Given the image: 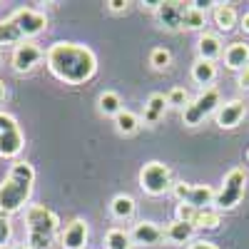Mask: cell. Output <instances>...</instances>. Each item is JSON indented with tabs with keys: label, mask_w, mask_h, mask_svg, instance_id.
Masks as SVG:
<instances>
[{
	"label": "cell",
	"mask_w": 249,
	"mask_h": 249,
	"mask_svg": "<svg viewBox=\"0 0 249 249\" xmlns=\"http://www.w3.org/2000/svg\"><path fill=\"white\" fill-rule=\"evenodd\" d=\"M25 147V135L13 115L0 112V157L15 160Z\"/></svg>",
	"instance_id": "cell-8"
},
{
	"label": "cell",
	"mask_w": 249,
	"mask_h": 249,
	"mask_svg": "<svg viewBox=\"0 0 249 249\" xmlns=\"http://www.w3.org/2000/svg\"><path fill=\"white\" fill-rule=\"evenodd\" d=\"M105 249H132V237L122 227H112L105 234Z\"/></svg>",
	"instance_id": "cell-24"
},
{
	"label": "cell",
	"mask_w": 249,
	"mask_h": 249,
	"mask_svg": "<svg viewBox=\"0 0 249 249\" xmlns=\"http://www.w3.org/2000/svg\"><path fill=\"white\" fill-rule=\"evenodd\" d=\"M13 242V219L0 212V247H8Z\"/></svg>",
	"instance_id": "cell-29"
},
{
	"label": "cell",
	"mask_w": 249,
	"mask_h": 249,
	"mask_svg": "<svg viewBox=\"0 0 249 249\" xmlns=\"http://www.w3.org/2000/svg\"><path fill=\"white\" fill-rule=\"evenodd\" d=\"M0 249H28L25 244H8V247H0Z\"/></svg>",
	"instance_id": "cell-36"
},
{
	"label": "cell",
	"mask_w": 249,
	"mask_h": 249,
	"mask_svg": "<svg viewBox=\"0 0 249 249\" xmlns=\"http://www.w3.org/2000/svg\"><path fill=\"white\" fill-rule=\"evenodd\" d=\"M137 182L142 187V192L150 195V197H162V195L172 192V187H175L172 170L164 162H157V160L142 164V170L137 175Z\"/></svg>",
	"instance_id": "cell-5"
},
{
	"label": "cell",
	"mask_w": 249,
	"mask_h": 249,
	"mask_svg": "<svg viewBox=\"0 0 249 249\" xmlns=\"http://www.w3.org/2000/svg\"><path fill=\"white\" fill-rule=\"evenodd\" d=\"M130 237H132V244H140V247H160L164 242V230L155 222L142 219L132 227Z\"/></svg>",
	"instance_id": "cell-13"
},
{
	"label": "cell",
	"mask_w": 249,
	"mask_h": 249,
	"mask_svg": "<svg viewBox=\"0 0 249 249\" xmlns=\"http://www.w3.org/2000/svg\"><path fill=\"white\" fill-rule=\"evenodd\" d=\"M247 160H249V150H247Z\"/></svg>",
	"instance_id": "cell-37"
},
{
	"label": "cell",
	"mask_w": 249,
	"mask_h": 249,
	"mask_svg": "<svg viewBox=\"0 0 249 249\" xmlns=\"http://www.w3.org/2000/svg\"><path fill=\"white\" fill-rule=\"evenodd\" d=\"M192 237H195V227L187 224V222L175 219L164 227V239L172 242V244H187V242H192Z\"/></svg>",
	"instance_id": "cell-20"
},
{
	"label": "cell",
	"mask_w": 249,
	"mask_h": 249,
	"mask_svg": "<svg viewBox=\"0 0 249 249\" xmlns=\"http://www.w3.org/2000/svg\"><path fill=\"white\" fill-rule=\"evenodd\" d=\"M219 105H222L219 102V90L207 88L195 100H190V105L182 110V122L187 124V127H197L199 122H204L210 115H214Z\"/></svg>",
	"instance_id": "cell-7"
},
{
	"label": "cell",
	"mask_w": 249,
	"mask_h": 249,
	"mask_svg": "<svg viewBox=\"0 0 249 249\" xmlns=\"http://www.w3.org/2000/svg\"><path fill=\"white\" fill-rule=\"evenodd\" d=\"M172 192L177 197L179 204H190L195 210H207V207H214V197L217 192L210 184H187V182H177L172 187Z\"/></svg>",
	"instance_id": "cell-9"
},
{
	"label": "cell",
	"mask_w": 249,
	"mask_h": 249,
	"mask_svg": "<svg viewBox=\"0 0 249 249\" xmlns=\"http://www.w3.org/2000/svg\"><path fill=\"white\" fill-rule=\"evenodd\" d=\"M48 28V15L35 8H18L13 15L0 20V45H20Z\"/></svg>",
	"instance_id": "cell-3"
},
{
	"label": "cell",
	"mask_w": 249,
	"mask_h": 249,
	"mask_svg": "<svg viewBox=\"0 0 249 249\" xmlns=\"http://www.w3.org/2000/svg\"><path fill=\"white\" fill-rule=\"evenodd\" d=\"M204 25H207V13L197 10L187 3V10H184V18H182V30H202Z\"/></svg>",
	"instance_id": "cell-26"
},
{
	"label": "cell",
	"mask_w": 249,
	"mask_h": 249,
	"mask_svg": "<svg viewBox=\"0 0 249 249\" xmlns=\"http://www.w3.org/2000/svg\"><path fill=\"white\" fill-rule=\"evenodd\" d=\"M150 65H152L155 70H167V68L172 65V53H170L167 48H155V50L150 53Z\"/></svg>",
	"instance_id": "cell-27"
},
{
	"label": "cell",
	"mask_w": 249,
	"mask_h": 249,
	"mask_svg": "<svg viewBox=\"0 0 249 249\" xmlns=\"http://www.w3.org/2000/svg\"><path fill=\"white\" fill-rule=\"evenodd\" d=\"M167 107H177V110H184L187 105H190V92H187L184 88H172L167 95Z\"/></svg>",
	"instance_id": "cell-28"
},
{
	"label": "cell",
	"mask_w": 249,
	"mask_h": 249,
	"mask_svg": "<svg viewBox=\"0 0 249 249\" xmlns=\"http://www.w3.org/2000/svg\"><path fill=\"white\" fill-rule=\"evenodd\" d=\"M105 5H107L110 13H127V8H130L127 0H107Z\"/></svg>",
	"instance_id": "cell-31"
},
{
	"label": "cell",
	"mask_w": 249,
	"mask_h": 249,
	"mask_svg": "<svg viewBox=\"0 0 249 249\" xmlns=\"http://www.w3.org/2000/svg\"><path fill=\"white\" fill-rule=\"evenodd\" d=\"M45 65L65 85H85L97 72V57L88 45L60 40L53 43L45 53Z\"/></svg>",
	"instance_id": "cell-1"
},
{
	"label": "cell",
	"mask_w": 249,
	"mask_h": 249,
	"mask_svg": "<svg viewBox=\"0 0 249 249\" xmlns=\"http://www.w3.org/2000/svg\"><path fill=\"white\" fill-rule=\"evenodd\" d=\"M244 117H247L244 100H230V102H224V105H219L217 112H214V122H217V127H222V130L239 127Z\"/></svg>",
	"instance_id": "cell-12"
},
{
	"label": "cell",
	"mask_w": 249,
	"mask_h": 249,
	"mask_svg": "<svg viewBox=\"0 0 249 249\" xmlns=\"http://www.w3.org/2000/svg\"><path fill=\"white\" fill-rule=\"evenodd\" d=\"M187 3H160L157 5V20L164 30H182V18H184Z\"/></svg>",
	"instance_id": "cell-14"
},
{
	"label": "cell",
	"mask_w": 249,
	"mask_h": 249,
	"mask_svg": "<svg viewBox=\"0 0 249 249\" xmlns=\"http://www.w3.org/2000/svg\"><path fill=\"white\" fill-rule=\"evenodd\" d=\"M97 110H100V115H105V117H112V120H115V115L124 110V107H122V97H120L115 90L100 92V97H97Z\"/></svg>",
	"instance_id": "cell-22"
},
{
	"label": "cell",
	"mask_w": 249,
	"mask_h": 249,
	"mask_svg": "<svg viewBox=\"0 0 249 249\" xmlns=\"http://www.w3.org/2000/svg\"><path fill=\"white\" fill-rule=\"evenodd\" d=\"M212 18H214V25L222 33H232L237 28V23H239V15H237L234 5H230V3H217Z\"/></svg>",
	"instance_id": "cell-17"
},
{
	"label": "cell",
	"mask_w": 249,
	"mask_h": 249,
	"mask_svg": "<svg viewBox=\"0 0 249 249\" xmlns=\"http://www.w3.org/2000/svg\"><path fill=\"white\" fill-rule=\"evenodd\" d=\"M224 65L230 70H244L249 65V43H232L224 50Z\"/></svg>",
	"instance_id": "cell-16"
},
{
	"label": "cell",
	"mask_w": 249,
	"mask_h": 249,
	"mask_svg": "<svg viewBox=\"0 0 249 249\" xmlns=\"http://www.w3.org/2000/svg\"><path fill=\"white\" fill-rule=\"evenodd\" d=\"M45 57L43 48H40L37 43H33V40H28V43H20L13 48V55H10V68L18 72V75H28L33 72L40 60Z\"/></svg>",
	"instance_id": "cell-10"
},
{
	"label": "cell",
	"mask_w": 249,
	"mask_h": 249,
	"mask_svg": "<svg viewBox=\"0 0 249 249\" xmlns=\"http://www.w3.org/2000/svg\"><path fill=\"white\" fill-rule=\"evenodd\" d=\"M135 210H137V202H135V197H130V195H115L112 202H110V212H112V217L120 219V222L132 219V217H135Z\"/></svg>",
	"instance_id": "cell-19"
},
{
	"label": "cell",
	"mask_w": 249,
	"mask_h": 249,
	"mask_svg": "<svg viewBox=\"0 0 249 249\" xmlns=\"http://www.w3.org/2000/svg\"><path fill=\"white\" fill-rule=\"evenodd\" d=\"M88 239H90V227L85 219H70L60 232V247L62 249H85L88 247Z\"/></svg>",
	"instance_id": "cell-11"
},
{
	"label": "cell",
	"mask_w": 249,
	"mask_h": 249,
	"mask_svg": "<svg viewBox=\"0 0 249 249\" xmlns=\"http://www.w3.org/2000/svg\"><path fill=\"white\" fill-rule=\"evenodd\" d=\"M5 97H8V90H5V82L0 80V102H3Z\"/></svg>",
	"instance_id": "cell-35"
},
{
	"label": "cell",
	"mask_w": 249,
	"mask_h": 249,
	"mask_svg": "<svg viewBox=\"0 0 249 249\" xmlns=\"http://www.w3.org/2000/svg\"><path fill=\"white\" fill-rule=\"evenodd\" d=\"M187 249H219L217 244H212V242H192Z\"/></svg>",
	"instance_id": "cell-33"
},
{
	"label": "cell",
	"mask_w": 249,
	"mask_h": 249,
	"mask_svg": "<svg viewBox=\"0 0 249 249\" xmlns=\"http://www.w3.org/2000/svg\"><path fill=\"white\" fill-rule=\"evenodd\" d=\"M25 232L28 249H50L60 232V217L45 204H30L25 210Z\"/></svg>",
	"instance_id": "cell-4"
},
{
	"label": "cell",
	"mask_w": 249,
	"mask_h": 249,
	"mask_svg": "<svg viewBox=\"0 0 249 249\" xmlns=\"http://www.w3.org/2000/svg\"><path fill=\"white\" fill-rule=\"evenodd\" d=\"M222 222L219 212L214 210V207H207V210H197L195 219H192V227L195 230H217Z\"/></svg>",
	"instance_id": "cell-25"
},
{
	"label": "cell",
	"mask_w": 249,
	"mask_h": 249,
	"mask_svg": "<svg viewBox=\"0 0 249 249\" xmlns=\"http://www.w3.org/2000/svg\"><path fill=\"white\" fill-rule=\"evenodd\" d=\"M115 130H117L120 135H124V137L135 135V132L140 130V117H137L135 112H130V110L117 112V115H115Z\"/></svg>",
	"instance_id": "cell-23"
},
{
	"label": "cell",
	"mask_w": 249,
	"mask_h": 249,
	"mask_svg": "<svg viewBox=\"0 0 249 249\" xmlns=\"http://www.w3.org/2000/svg\"><path fill=\"white\" fill-rule=\"evenodd\" d=\"M164 112H167V97L160 95V92H155V95L147 97V102H144L142 120H144V124H157V122L164 117Z\"/></svg>",
	"instance_id": "cell-18"
},
{
	"label": "cell",
	"mask_w": 249,
	"mask_h": 249,
	"mask_svg": "<svg viewBox=\"0 0 249 249\" xmlns=\"http://www.w3.org/2000/svg\"><path fill=\"white\" fill-rule=\"evenodd\" d=\"M35 187V167L30 162H15L5 179L0 182V212L13 217L25 210Z\"/></svg>",
	"instance_id": "cell-2"
},
{
	"label": "cell",
	"mask_w": 249,
	"mask_h": 249,
	"mask_svg": "<svg viewBox=\"0 0 249 249\" xmlns=\"http://www.w3.org/2000/svg\"><path fill=\"white\" fill-rule=\"evenodd\" d=\"M197 53H199V60H210V62H214L217 57H222L224 48H222L219 35H214V33H202L199 40H197Z\"/></svg>",
	"instance_id": "cell-15"
},
{
	"label": "cell",
	"mask_w": 249,
	"mask_h": 249,
	"mask_svg": "<svg viewBox=\"0 0 249 249\" xmlns=\"http://www.w3.org/2000/svg\"><path fill=\"white\" fill-rule=\"evenodd\" d=\"M239 28H242L247 35H249V13H244V15L239 18Z\"/></svg>",
	"instance_id": "cell-34"
},
{
	"label": "cell",
	"mask_w": 249,
	"mask_h": 249,
	"mask_svg": "<svg viewBox=\"0 0 249 249\" xmlns=\"http://www.w3.org/2000/svg\"><path fill=\"white\" fill-rule=\"evenodd\" d=\"M192 80L207 90V85H212V82L217 80V65L210 62V60H197L192 65Z\"/></svg>",
	"instance_id": "cell-21"
},
{
	"label": "cell",
	"mask_w": 249,
	"mask_h": 249,
	"mask_svg": "<svg viewBox=\"0 0 249 249\" xmlns=\"http://www.w3.org/2000/svg\"><path fill=\"white\" fill-rule=\"evenodd\" d=\"M237 85H239L242 90H249V65H247L244 70H239V75H237Z\"/></svg>",
	"instance_id": "cell-32"
},
{
	"label": "cell",
	"mask_w": 249,
	"mask_h": 249,
	"mask_svg": "<svg viewBox=\"0 0 249 249\" xmlns=\"http://www.w3.org/2000/svg\"><path fill=\"white\" fill-rule=\"evenodd\" d=\"M195 214H197V210H195V207H190V204H177V219H179V222L192 224Z\"/></svg>",
	"instance_id": "cell-30"
},
{
	"label": "cell",
	"mask_w": 249,
	"mask_h": 249,
	"mask_svg": "<svg viewBox=\"0 0 249 249\" xmlns=\"http://www.w3.org/2000/svg\"><path fill=\"white\" fill-rule=\"evenodd\" d=\"M247 192V172L242 167H234L224 175V182L219 187V192L214 197V210L217 212H230L242 202Z\"/></svg>",
	"instance_id": "cell-6"
}]
</instances>
